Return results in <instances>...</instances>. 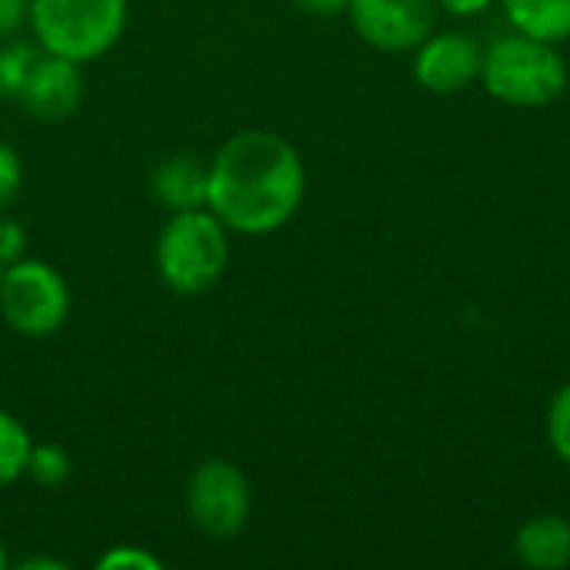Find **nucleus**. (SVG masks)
<instances>
[{
	"label": "nucleus",
	"mask_w": 570,
	"mask_h": 570,
	"mask_svg": "<svg viewBox=\"0 0 570 570\" xmlns=\"http://www.w3.org/2000/svg\"><path fill=\"white\" fill-rule=\"evenodd\" d=\"M307 194L297 147L274 130H240L207 160V207L230 234L267 237L294 220Z\"/></svg>",
	"instance_id": "obj_1"
},
{
	"label": "nucleus",
	"mask_w": 570,
	"mask_h": 570,
	"mask_svg": "<svg viewBox=\"0 0 570 570\" xmlns=\"http://www.w3.org/2000/svg\"><path fill=\"white\" fill-rule=\"evenodd\" d=\"M154 264L174 294H207L230 264V230L210 207L174 210L157 234Z\"/></svg>",
	"instance_id": "obj_2"
},
{
	"label": "nucleus",
	"mask_w": 570,
	"mask_h": 570,
	"mask_svg": "<svg viewBox=\"0 0 570 570\" xmlns=\"http://www.w3.org/2000/svg\"><path fill=\"white\" fill-rule=\"evenodd\" d=\"M478 80L508 107H548L568 90L570 73L554 43L514 30L484 50Z\"/></svg>",
	"instance_id": "obj_3"
},
{
	"label": "nucleus",
	"mask_w": 570,
	"mask_h": 570,
	"mask_svg": "<svg viewBox=\"0 0 570 570\" xmlns=\"http://www.w3.org/2000/svg\"><path fill=\"white\" fill-rule=\"evenodd\" d=\"M40 50L90 63L127 30V0H30L27 20Z\"/></svg>",
	"instance_id": "obj_4"
},
{
	"label": "nucleus",
	"mask_w": 570,
	"mask_h": 570,
	"mask_svg": "<svg viewBox=\"0 0 570 570\" xmlns=\"http://www.w3.org/2000/svg\"><path fill=\"white\" fill-rule=\"evenodd\" d=\"M70 314V287L63 274L37 257H20L0 274V317L20 337H53Z\"/></svg>",
	"instance_id": "obj_5"
},
{
	"label": "nucleus",
	"mask_w": 570,
	"mask_h": 570,
	"mask_svg": "<svg viewBox=\"0 0 570 570\" xmlns=\"http://www.w3.org/2000/svg\"><path fill=\"white\" fill-rule=\"evenodd\" d=\"M184 504H187L190 524L204 538L230 541L247 528L254 494H250L247 474L234 461L207 458L190 471L187 488H184Z\"/></svg>",
	"instance_id": "obj_6"
},
{
	"label": "nucleus",
	"mask_w": 570,
	"mask_h": 570,
	"mask_svg": "<svg viewBox=\"0 0 570 570\" xmlns=\"http://www.w3.org/2000/svg\"><path fill=\"white\" fill-rule=\"evenodd\" d=\"M354 33L384 53L417 50L424 37L434 33L438 3L434 0H351L347 7Z\"/></svg>",
	"instance_id": "obj_7"
},
{
	"label": "nucleus",
	"mask_w": 570,
	"mask_h": 570,
	"mask_svg": "<svg viewBox=\"0 0 570 570\" xmlns=\"http://www.w3.org/2000/svg\"><path fill=\"white\" fill-rule=\"evenodd\" d=\"M484 50L474 37L461 30L431 33L417 43L414 80L431 94H458L481 77Z\"/></svg>",
	"instance_id": "obj_8"
},
{
	"label": "nucleus",
	"mask_w": 570,
	"mask_h": 570,
	"mask_svg": "<svg viewBox=\"0 0 570 570\" xmlns=\"http://www.w3.org/2000/svg\"><path fill=\"white\" fill-rule=\"evenodd\" d=\"M17 104L40 124H60L73 117V110L83 104V73L80 63L40 50L33 60Z\"/></svg>",
	"instance_id": "obj_9"
},
{
	"label": "nucleus",
	"mask_w": 570,
	"mask_h": 570,
	"mask_svg": "<svg viewBox=\"0 0 570 570\" xmlns=\"http://www.w3.org/2000/svg\"><path fill=\"white\" fill-rule=\"evenodd\" d=\"M150 190L170 214L207 207V164L190 154H174L154 167Z\"/></svg>",
	"instance_id": "obj_10"
},
{
	"label": "nucleus",
	"mask_w": 570,
	"mask_h": 570,
	"mask_svg": "<svg viewBox=\"0 0 570 570\" xmlns=\"http://www.w3.org/2000/svg\"><path fill=\"white\" fill-rule=\"evenodd\" d=\"M514 554L534 570H561L570 564V521L561 514H538L521 524Z\"/></svg>",
	"instance_id": "obj_11"
},
{
	"label": "nucleus",
	"mask_w": 570,
	"mask_h": 570,
	"mask_svg": "<svg viewBox=\"0 0 570 570\" xmlns=\"http://www.w3.org/2000/svg\"><path fill=\"white\" fill-rule=\"evenodd\" d=\"M518 33L561 43L570 37V0H501Z\"/></svg>",
	"instance_id": "obj_12"
},
{
	"label": "nucleus",
	"mask_w": 570,
	"mask_h": 570,
	"mask_svg": "<svg viewBox=\"0 0 570 570\" xmlns=\"http://www.w3.org/2000/svg\"><path fill=\"white\" fill-rule=\"evenodd\" d=\"M30 448H33L30 431L10 411L0 407V488H10L27 474Z\"/></svg>",
	"instance_id": "obj_13"
},
{
	"label": "nucleus",
	"mask_w": 570,
	"mask_h": 570,
	"mask_svg": "<svg viewBox=\"0 0 570 570\" xmlns=\"http://www.w3.org/2000/svg\"><path fill=\"white\" fill-rule=\"evenodd\" d=\"M40 57V43H27V40H0V100H17L20 87L33 67V60Z\"/></svg>",
	"instance_id": "obj_14"
},
{
	"label": "nucleus",
	"mask_w": 570,
	"mask_h": 570,
	"mask_svg": "<svg viewBox=\"0 0 570 570\" xmlns=\"http://www.w3.org/2000/svg\"><path fill=\"white\" fill-rule=\"evenodd\" d=\"M70 468H73V461L60 444H33L23 478H30L40 488H60V484H67Z\"/></svg>",
	"instance_id": "obj_15"
},
{
	"label": "nucleus",
	"mask_w": 570,
	"mask_h": 570,
	"mask_svg": "<svg viewBox=\"0 0 570 570\" xmlns=\"http://www.w3.org/2000/svg\"><path fill=\"white\" fill-rule=\"evenodd\" d=\"M548 444L551 451L570 464V384H564L548 407Z\"/></svg>",
	"instance_id": "obj_16"
},
{
	"label": "nucleus",
	"mask_w": 570,
	"mask_h": 570,
	"mask_svg": "<svg viewBox=\"0 0 570 570\" xmlns=\"http://www.w3.org/2000/svg\"><path fill=\"white\" fill-rule=\"evenodd\" d=\"M97 570H164V561L140 544H114L97 558Z\"/></svg>",
	"instance_id": "obj_17"
},
{
	"label": "nucleus",
	"mask_w": 570,
	"mask_h": 570,
	"mask_svg": "<svg viewBox=\"0 0 570 570\" xmlns=\"http://www.w3.org/2000/svg\"><path fill=\"white\" fill-rule=\"evenodd\" d=\"M23 190V157L13 144L0 140V210H7Z\"/></svg>",
	"instance_id": "obj_18"
},
{
	"label": "nucleus",
	"mask_w": 570,
	"mask_h": 570,
	"mask_svg": "<svg viewBox=\"0 0 570 570\" xmlns=\"http://www.w3.org/2000/svg\"><path fill=\"white\" fill-rule=\"evenodd\" d=\"M20 257H27V230L13 217L0 214V267H7Z\"/></svg>",
	"instance_id": "obj_19"
},
{
	"label": "nucleus",
	"mask_w": 570,
	"mask_h": 570,
	"mask_svg": "<svg viewBox=\"0 0 570 570\" xmlns=\"http://www.w3.org/2000/svg\"><path fill=\"white\" fill-rule=\"evenodd\" d=\"M30 20V0H0V40L17 37Z\"/></svg>",
	"instance_id": "obj_20"
},
{
	"label": "nucleus",
	"mask_w": 570,
	"mask_h": 570,
	"mask_svg": "<svg viewBox=\"0 0 570 570\" xmlns=\"http://www.w3.org/2000/svg\"><path fill=\"white\" fill-rule=\"evenodd\" d=\"M301 13H307V17H341V13H347V7H351V0H291Z\"/></svg>",
	"instance_id": "obj_21"
},
{
	"label": "nucleus",
	"mask_w": 570,
	"mask_h": 570,
	"mask_svg": "<svg viewBox=\"0 0 570 570\" xmlns=\"http://www.w3.org/2000/svg\"><path fill=\"white\" fill-rule=\"evenodd\" d=\"M441 10H448L451 17H478L484 13L494 0H434Z\"/></svg>",
	"instance_id": "obj_22"
},
{
	"label": "nucleus",
	"mask_w": 570,
	"mask_h": 570,
	"mask_svg": "<svg viewBox=\"0 0 570 570\" xmlns=\"http://www.w3.org/2000/svg\"><path fill=\"white\" fill-rule=\"evenodd\" d=\"M17 568L23 570H67L63 561H53V558H27V561H20Z\"/></svg>",
	"instance_id": "obj_23"
},
{
	"label": "nucleus",
	"mask_w": 570,
	"mask_h": 570,
	"mask_svg": "<svg viewBox=\"0 0 570 570\" xmlns=\"http://www.w3.org/2000/svg\"><path fill=\"white\" fill-rule=\"evenodd\" d=\"M10 564V558H7V544H3V538H0V570Z\"/></svg>",
	"instance_id": "obj_24"
},
{
	"label": "nucleus",
	"mask_w": 570,
	"mask_h": 570,
	"mask_svg": "<svg viewBox=\"0 0 570 570\" xmlns=\"http://www.w3.org/2000/svg\"><path fill=\"white\" fill-rule=\"evenodd\" d=\"M0 274H3V267H0Z\"/></svg>",
	"instance_id": "obj_25"
}]
</instances>
